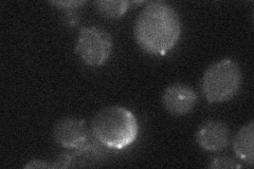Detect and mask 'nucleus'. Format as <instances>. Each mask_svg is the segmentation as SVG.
<instances>
[{
  "label": "nucleus",
  "mask_w": 254,
  "mask_h": 169,
  "mask_svg": "<svg viewBox=\"0 0 254 169\" xmlns=\"http://www.w3.org/2000/svg\"><path fill=\"white\" fill-rule=\"evenodd\" d=\"M134 39L141 49L152 55H164L178 43L181 20L172 5L163 1L148 2L134 22Z\"/></svg>",
  "instance_id": "f257e3e1"
},
{
  "label": "nucleus",
  "mask_w": 254,
  "mask_h": 169,
  "mask_svg": "<svg viewBox=\"0 0 254 169\" xmlns=\"http://www.w3.org/2000/svg\"><path fill=\"white\" fill-rule=\"evenodd\" d=\"M54 140L60 146L69 149H89V132L82 119L64 117L54 126Z\"/></svg>",
  "instance_id": "39448f33"
},
{
  "label": "nucleus",
  "mask_w": 254,
  "mask_h": 169,
  "mask_svg": "<svg viewBox=\"0 0 254 169\" xmlns=\"http://www.w3.org/2000/svg\"><path fill=\"white\" fill-rule=\"evenodd\" d=\"M210 167H212V168H240L241 165L236 164L231 159L220 157V158L214 159L213 162H211Z\"/></svg>",
  "instance_id": "9d476101"
},
{
  "label": "nucleus",
  "mask_w": 254,
  "mask_h": 169,
  "mask_svg": "<svg viewBox=\"0 0 254 169\" xmlns=\"http://www.w3.org/2000/svg\"><path fill=\"white\" fill-rule=\"evenodd\" d=\"M242 70L230 58L218 60L205 70L201 80V91L209 103H224L233 99L242 86Z\"/></svg>",
  "instance_id": "7ed1b4c3"
},
{
  "label": "nucleus",
  "mask_w": 254,
  "mask_h": 169,
  "mask_svg": "<svg viewBox=\"0 0 254 169\" xmlns=\"http://www.w3.org/2000/svg\"><path fill=\"white\" fill-rule=\"evenodd\" d=\"M128 1H123V0H99L95 1L94 5L97 6L98 11L107 18H120L123 16L129 7Z\"/></svg>",
  "instance_id": "1a4fd4ad"
},
{
  "label": "nucleus",
  "mask_w": 254,
  "mask_h": 169,
  "mask_svg": "<svg viewBox=\"0 0 254 169\" xmlns=\"http://www.w3.org/2000/svg\"><path fill=\"white\" fill-rule=\"evenodd\" d=\"M254 123L253 120L243 126L235 135L233 141V149L237 158L250 166L254 162Z\"/></svg>",
  "instance_id": "6e6552de"
},
{
  "label": "nucleus",
  "mask_w": 254,
  "mask_h": 169,
  "mask_svg": "<svg viewBox=\"0 0 254 169\" xmlns=\"http://www.w3.org/2000/svg\"><path fill=\"white\" fill-rule=\"evenodd\" d=\"M114 40L107 31L98 27L82 28L74 52L87 66L98 67L107 61L113 52Z\"/></svg>",
  "instance_id": "20e7f679"
},
{
  "label": "nucleus",
  "mask_w": 254,
  "mask_h": 169,
  "mask_svg": "<svg viewBox=\"0 0 254 169\" xmlns=\"http://www.w3.org/2000/svg\"><path fill=\"white\" fill-rule=\"evenodd\" d=\"M50 3L62 7V9H74V7L84 4L85 1H51Z\"/></svg>",
  "instance_id": "9b49d317"
},
{
  "label": "nucleus",
  "mask_w": 254,
  "mask_h": 169,
  "mask_svg": "<svg viewBox=\"0 0 254 169\" xmlns=\"http://www.w3.org/2000/svg\"><path fill=\"white\" fill-rule=\"evenodd\" d=\"M196 142L206 151H219L230 143V130L220 120H206L196 133Z\"/></svg>",
  "instance_id": "0eeeda50"
},
{
  "label": "nucleus",
  "mask_w": 254,
  "mask_h": 169,
  "mask_svg": "<svg viewBox=\"0 0 254 169\" xmlns=\"http://www.w3.org/2000/svg\"><path fill=\"white\" fill-rule=\"evenodd\" d=\"M197 103L196 92L186 84H172L164 90L162 104L165 110L174 115L190 113Z\"/></svg>",
  "instance_id": "423d86ee"
},
{
  "label": "nucleus",
  "mask_w": 254,
  "mask_h": 169,
  "mask_svg": "<svg viewBox=\"0 0 254 169\" xmlns=\"http://www.w3.org/2000/svg\"><path fill=\"white\" fill-rule=\"evenodd\" d=\"M92 134L99 143L113 149H123L138 138L139 124L132 112L121 106L101 109L92 118Z\"/></svg>",
  "instance_id": "f03ea898"
},
{
  "label": "nucleus",
  "mask_w": 254,
  "mask_h": 169,
  "mask_svg": "<svg viewBox=\"0 0 254 169\" xmlns=\"http://www.w3.org/2000/svg\"><path fill=\"white\" fill-rule=\"evenodd\" d=\"M25 168H52L51 164H47L45 161L33 160L29 164L25 166Z\"/></svg>",
  "instance_id": "f8f14e48"
}]
</instances>
